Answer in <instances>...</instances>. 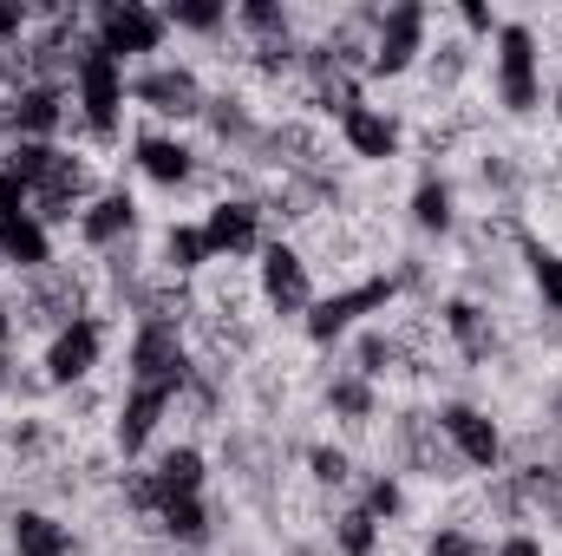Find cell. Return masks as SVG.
<instances>
[{
    "mask_svg": "<svg viewBox=\"0 0 562 556\" xmlns=\"http://www.w3.org/2000/svg\"><path fill=\"white\" fill-rule=\"evenodd\" d=\"M236 20H243V26H256L262 40H281V33H288V13H281L276 0H243V7H236Z\"/></svg>",
    "mask_w": 562,
    "mask_h": 556,
    "instance_id": "cell-28",
    "label": "cell"
},
{
    "mask_svg": "<svg viewBox=\"0 0 562 556\" xmlns=\"http://www.w3.org/2000/svg\"><path fill=\"white\" fill-rule=\"evenodd\" d=\"M203 243H210V256L223 263H243V256H262V203H249V197H223V203H210V216H203Z\"/></svg>",
    "mask_w": 562,
    "mask_h": 556,
    "instance_id": "cell-11",
    "label": "cell"
},
{
    "mask_svg": "<svg viewBox=\"0 0 562 556\" xmlns=\"http://www.w3.org/2000/svg\"><path fill=\"white\" fill-rule=\"evenodd\" d=\"M438 432H445L458 465H471V471H497L504 465V432H497V419L484 407H464V400L438 407Z\"/></svg>",
    "mask_w": 562,
    "mask_h": 556,
    "instance_id": "cell-9",
    "label": "cell"
},
{
    "mask_svg": "<svg viewBox=\"0 0 562 556\" xmlns=\"http://www.w3.org/2000/svg\"><path fill=\"white\" fill-rule=\"evenodd\" d=\"M400 504H406V491H400V478H393V471H380V478L367 485V498H360V511H367L373 524H393V518H400Z\"/></svg>",
    "mask_w": 562,
    "mask_h": 556,
    "instance_id": "cell-27",
    "label": "cell"
},
{
    "mask_svg": "<svg viewBox=\"0 0 562 556\" xmlns=\"http://www.w3.org/2000/svg\"><path fill=\"white\" fill-rule=\"evenodd\" d=\"M7 544H13V556H72V531L46 511H13Z\"/></svg>",
    "mask_w": 562,
    "mask_h": 556,
    "instance_id": "cell-19",
    "label": "cell"
},
{
    "mask_svg": "<svg viewBox=\"0 0 562 556\" xmlns=\"http://www.w3.org/2000/svg\"><path fill=\"white\" fill-rule=\"evenodd\" d=\"M491 79H497L504 112H517V119L543 112V46H537V33H530L524 20H504V26H497V59H491Z\"/></svg>",
    "mask_w": 562,
    "mask_h": 556,
    "instance_id": "cell-2",
    "label": "cell"
},
{
    "mask_svg": "<svg viewBox=\"0 0 562 556\" xmlns=\"http://www.w3.org/2000/svg\"><path fill=\"white\" fill-rule=\"evenodd\" d=\"M203 485H210L203 452H196V445H170V452H157L150 471L132 478V498H138L144 511H164V504H177V498H203Z\"/></svg>",
    "mask_w": 562,
    "mask_h": 556,
    "instance_id": "cell-7",
    "label": "cell"
},
{
    "mask_svg": "<svg viewBox=\"0 0 562 556\" xmlns=\"http://www.w3.org/2000/svg\"><path fill=\"white\" fill-rule=\"evenodd\" d=\"M132 105L157 112V119H203L210 92L190 66H144V73H132Z\"/></svg>",
    "mask_w": 562,
    "mask_h": 556,
    "instance_id": "cell-8",
    "label": "cell"
},
{
    "mask_svg": "<svg viewBox=\"0 0 562 556\" xmlns=\"http://www.w3.org/2000/svg\"><path fill=\"white\" fill-rule=\"evenodd\" d=\"M425 53V7L419 0H400L373 20V46H367V73L373 79H400L413 59Z\"/></svg>",
    "mask_w": 562,
    "mask_h": 556,
    "instance_id": "cell-6",
    "label": "cell"
},
{
    "mask_svg": "<svg viewBox=\"0 0 562 556\" xmlns=\"http://www.w3.org/2000/svg\"><path fill=\"white\" fill-rule=\"evenodd\" d=\"M7 341H13V308L0 301V347H7Z\"/></svg>",
    "mask_w": 562,
    "mask_h": 556,
    "instance_id": "cell-35",
    "label": "cell"
},
{
    "mask_svg": "<svg viewBox=\"0 0 562 556\" xmlns=\"http://www.w3.org/2000/svg\"><path fill=\"white\" fill-rule=\"evenodd\" d=\"M132 230H138V203H132V190H99L86 210H79V243L86 249H119V243H132Z\"/></svg>",
    "mask_w": 562,
    "mask_h": 556,
    "instance_id": "cell-15",
    "label": "cell"
},
{
    "mask_svg": "<svg viewBox=\"0 0 562 556\" xmlns=\"http://www.w3.org/2000/svg\"><path fill=\"white\" fill-rule=\"evenodd\" d=\"M557 112H562V92H557Z\"/></svg>",
    "mask_w": 562,
    "mask_h": 556,
    "instance_id": "cell-37",
    "label": "cell"
},
{
    "mask_svg": "<svg viewBox=\"0 0 562 556\" xmlns=\"http://www.w3.org/2000/svg\"><path fill=\"white\" fill-rule=\"evenodd\" d=\"M164 26L216 33V26H229V0H170V7H164Z\"/></svg>",
    "mask_w": 562,
    "mask_h": 556,
    "instance_id": "cell-24",
    "label": "cell"
},
{
    "mask_svg": "<svg viewBox=\"0 0 562 556\" xmlns=\"http://www.w3.org/2000/svg\"><path fill=\"white\" fill-rule=\"evenodd\" d=\"M393 294H400L393 276H367V281H353V288H340V294H314V308L301 314V327H307L314 347H334V341H347L367 314H386Z\"/></svg>",
    "mask_w": 562,
    "mask_h": 556,
    "instance_id": "cell-4",
    "label": "cell"
},
{
    "mask_svg": "<svg viewBox=\"0 0 562 556\" xmlns=\"http://www.w3.org/2000/svg\"><path fill=\"white\" fill-rule=\"evenodd\" d=\"M458 20H464L471 33H497V26H504V20H497V13H491L484 0H464V7H458Z\"/></svg>",
    "mask_w": 562,
    "mask_h": 556,
    "instance_id": "cell-33",
    "label": "cell"
},
{
    "mask_svg": "<svg viewBox=\"0 0 562 556\" xmlns=\"http://www.w3.org/2000/svg\"><path fill=\"white\" fill-rule=\"evenodd\" d=\"M0 269H7V263H0Z\"/></svg>",
    "mask_w": 562,
    "mask_h": 556,
    "instance_id": "cell-38",
    "label": "cell"
},
{
    "mask_svg": "<svg viewBox=\"0 0 562 556\" xmlns=\"http://www.w3.org/2000/svg\"><path fill=\"white\" fill-rule=\"evenodd\" d=\"M59 125H66V86H59V79H26V86H13V99H7V132H13V138L53 144Z\"/></svg>",
    "mask_w": 562,
    "mask_h": 556,
    "instance_id": "cell-13",
    "label": "cell"
},
{
    "mask_svg": "<svg viewBox=\"0 0 562 556\" xmlns=\"http://www.w3.org/2000/svg\"><path fill=\"white\" fill-rule=\"evenodd\" d=\"M157 524H164L170 544H210V504H203V498H177V504H164Z\"/></svg>",
    "mask_w": 562,
    "mask_h": 556,
    "instance_id": "cell-22",
    "label": "cell"
},
{
    "mask_svg": "<svg viewBox=\"0 0 562 556\" xmlns=\"http://www.w3.org/2000/svg\"><path fill=\"white\" fill-rule=\"evenodd\" d=\"M484 556H543V544L530 531H510V537H497V551H484Z\"/></svg>",
    "mask_w": 562,
    "mask_h": 556,
    "instance_id": "cell-34",
    "label": "cell"
},
{
    "mask_svg": "<svg viewBox=\"0 0 562 556\" xmlns=\"http://www.w3.org/2000/svg\"><path fill=\"white\" fill-rule=\"evenodd\" d=\"M340 138H347V151L353 157H367V164H393L400 157V144H406V132H400V119L386 112V105H347L340 112Z\"/></svg>",
    "mask_w": 562,
    "mask_h": 556,
    "instance_id": "cell-14",
    "label": "cell"
},
{
    "mask_svg": "<svg viewBox=\"0 0 562 556\" xmlns=\"http://www.w3.org/2000/svg\"><path fill=\"white\" fill-rule=\"evenodd\" d=\"M425 556H484V544L464 537V531H438V537L425 544Z\"/></svg>",
    "mask_w": 562,
    "mask_h": 556,
    "instance_id": "cell-32",
    "label": "cell"
},
{
    "mask_svg": "<svg viewBox=\"0 0 562 556\" xmlns=\"http://www.w3.org/2000/svg\"><path fill=\"white\" fill-rule=\"evenodd\" d=\"M307 465H314V478H321V485H347V471H353V458H347L340 445H314V452H307Z\"/></svg>",
    "mask_w": 562,
    "mask_h": 556,
    "instance_id": "cell-30",
    "label": "cell"
},
{
    "mask_svg": "<svg viewBox=\"0 0 562 556\" xmlns=\"http://www.w3.org/2000/svg\"><path fill=\"white\" fill-rule=\"evenodd\" d=\"M164 263H170L177 276H196L203 263H216L210 243H203V223H170V236H164Z\"/></svg>",
    "mask_w": 562,
    "mask_h": 556,
    "instance_id": "cell-23",
    "label": "cell"
},
{
    "mask_svg": "<svg viewBox=\"0 0 562 556\" xmlns=\"http://www.w3.org/2000/svg\"><path fill=\"white\" fill-rule=\"evenodd\" d=\"M413 223H419L425 236H445V230L458 223V197H451L445 177H419V190H413Z\"/></svg>",
    "mask_w": 562,
    "mask_h": 556,
    "instance_id": "cell-21",
    "label": "cell"
},
{
    "mask_svg": "<svg viewBox=\"0 0 562 556\" xmlns=\"http://www.w3.org/2000/svg\"><path fill=\"white\" fill-rule=\"evenodd\" d=\"M99 354H105V327H99V314H72V321H59L53 327V341H46V387H72V380H86L92 367H99Z\"/></svg>",
    "mask_w": 562,
    "mask_h": 556,
    "instance_id": "cell-10",
    "label": "cell"
},
{
    "mask_svg": "<svg viewBox=\"0 0 562 556\" xmlns=\"http://www.w3.org/2000/svg\"><path fill=\"white\" fill-rule=\"evenodd\" d=\"M125 99H132V73H125L112 53H99V46L86 40V46H79V66H72V105H79L86 132H92V138H119Z\"/></svg>",
    "mask_w": 562,
    "mask_h": 556,
    "instance_id": "cell-1",
    "label": "cell"
},
{
    "mask_svg": "<svg viewBox=\"0 0 562 556\" xmlns=\"http://www.w3.org/2000/svg\"><path fill=\"white\" fill-rule=\"evenodd\" d=\"M183 380H190V354H183L177 314H144L132 347H125V387H170V393H183Z\"/></svg>",
    "mask_w": 562,
    "mask_h": 556,
    "instance_id": "cell-3",
    "label": "cell"
},
{
    "mask_svg": "<svg viewBox=\"0 0 562 556\" xmlns=\"http://www.w3.org/2000/svg\"><path fill=\"white\" fill-rule=\"evenodd\" d=\"M26 210H33V190L0 164V223H13V216H26Z\"/></svg>",
    "mask_w": 562,
    "mask_h": 556,
    "instance_id": "cell-31",
    "label": "cell"
},
{
    "mask_svg": "<svg viewBox=\"0 0 562 556\" xmlns=\"http://www.w3.org/2000/svg\"><path fill=\"white\" fill-rule=\"evenodd\" d=\"M256 281H262V301H269L276 314H307V308H314V281H307V263H301L294 243H262Z\"/></svg>",
    "mask_w": 562,
    "mask_h": 556,
    "instance_id": "cell-12",
    "label": "cell"
},
{
    "mask_svg": "<svg viewBox=\"0 0 562 556\" xmlns=\"http://www.w3.org/2000/svg\"><path fill=\"white\" fill-rule=\"evenodd\" d=\"M334 551H340V556H373V551H380V524H373L360 504H353V511H340V518H334Z\"/></svg>",
    "mask_w": 562,
    "mask_h": 556,
    "instance_id": "cell-26",
    "label": "cell"
},
{
    "mask_svg": "<svg viewBox=\"0 0 562 556\" xmlns=\"http://www.w3.org/2000/svg\"><path fill=\"white\" fill-rule=\"evenodd\" d=\"M445 334L464 347V360H491V347H497V327L477 301H445Z\"/></svg>",
    "mask_w": 562,
    "mask_h": 556,
    "instance_id": "cell-20",
    "label": "cell"
},
{
    "mask_svg": "<svg viewBox=\"0 0 562 556\" xmlns=\"http://www.w3.org/2000/svg\"><path fill=\"white\" fill-rule=\"evenodd\" d=\"M164 33H170V26H164V7H144V0H105V7L92 13V46L112 53L119 66L157 53Z\"/></svg>",
    "mask_w": 562,
    "mask_h": 556,
    "instance_id": "cell-5",
    "label": "cell"
},
{
    "mask_svg": "<svg viewBox=\"0 0 562 556\" xmlns=\"http://www.w3.org/2000/svg\"><path fill=\"white\" fill-rule=\"evenodd\" d=\"M327 400H334V413H347V419L373 413V387H367L360 374H353V380H334V393H327Z\"/></svg>",
    "mask_w": 562,
    "mask_h": 556,
    "instance_id": "cell-29",
    "label": "cell"
},
{
    "mask_svg": "<svg viewBox=\"0 0 562 556\" xmlns=\"http://www.w3.org/2000/svg\"><path fill=\"white\" fill-rule=\"evenodd\" d=\"M0 387H13V354L0 347Z\"/></svg>",
    "mask_w": 562,
    "mask_h": 556,
    "instance_id": "cell-36",
    "label": "cell"
},
{
    "mask_svg": "<svg viewBox=\"0 0 562 556\" xmlns=\"http://www.w3.org/2000/svg\"><path fill=\"white\" fill-rule=\"evenodd\" d=\"M0 263L20 269V276H46V269H53V230H46L33 210L13 216V223H0Z\"/></svg>",
    "mask_w": 562,
    "mask_h": 556,
    "instance_id": "cell-17",
    "label": "cell"
},
{
    "mask_svg": "<svg viewBox=\"0 0 562 556\" xmlns=\"http://www.w3.org/2000/svg\"><path fill=\"white\" fill-rule=\"evenodd\" d=\"M524 263H530V281H537L543 308H550V314H562V256H557V249H543V243H530V236H524Z\"/></svg>",
    "mask_w": 562,
    "mask_h": 556,
    "instance_id": "cell-25",
    "label": "cell"
},
{
    "mask_svg": "<svg viewBox=\"0 0 562 556\" xmlns=\"http://www.w3.org/2000/svg\"><path fill=\"white\" fill-rule=\"evenodd\" d=\"M170 387H125V400H119V419H112V438H119V452L125 458H138L144 445H150V432L164 425L170 413Z\"/></svg>",
    "mask_w": 562,
    "mask_h": 556,
    "instance_id": "cell-16",
    "label": "cell"
},
{
    "mask_svg": "<svg viewBox=\"0 0 562 556\" xmlns=\"http://www.w3.org/2000/svg\"><path fill=\"white\" fill-rule=\"evenodd\" d=\"M138 170L150 184H164V190H177V184H190L196 177V151L183 138H164V132H150L138 138Z\"/></svg>",
    "mask_w": 562,
    "mask_h": 556,
    "instance_id": "cell-18",
    "label": "cell"
}]
</instances>
